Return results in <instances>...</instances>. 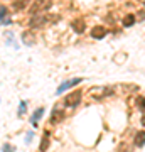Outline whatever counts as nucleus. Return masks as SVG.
<instances>
[{
    "label": "nucleus",
    "instance_id": "obj_6",
    "mask_svg": "<svg viewBox=\"0 0 145 152\" xmlns=\"http://www.w3.org/2000/svg\"><path fill=\"white\" fill-rule=\"evenodd\" d=\"M105 34H106V29L101 27V26H98V27H93L91 37H95V39H103V37H105Z\"/></svg>",
    "mask_w": 145,
    "mask_h": 152
},
{
    "label": "nucleus",
    "instance_id": "obj_17",
    "mask_svg": "<svg viewBox=\"0 0 145 152\" xmlns=\"http://www.w3.org/2000/svg\"><path fill=\"white\" fill-rule=\"evenodd\" d=\"M14 147H9V145H4V152H12Z\"/></svg>",
    "mask_w": 145,
    "mask_h": 152
},
{
    "label": "nucleus",
    "instance_id": "obj_10",
    "mask_svg": "<svg viewBox=\"0 0 145 152\" xmlns=\"http://www.w3.org/2000/svg\"><path fill=\"white\" fill-rule=\"evenodd\" d=\"M12 5L15 7L17 10H20V9H26L27 0H14V4H12Z\"/></svg>",
    "mask_w": 145,
    "mask_h": 152
},
{
    "label": "nucleus",
    "instance_id": "obj_13",
    "mask_svg": "<svg viewBox=\"0 0 145 152\" xmlns=\"http://www.w3.org/2000/svg\"><path fill=\"white\" fill-rule=\"evenodd\" d=\"M42 113H44V108H37V112H36V113L32 115V124H34V125L37 124V120L41 118V117H42Z\"/></svg>",
    "mask_w": 145,
    "mask_h": 152
},
{
    "label": "nucleus",
    "instance_id": "obj_7",
    "mask_svg": "<svg viewBox=\"0 0 145 152\" xmlns=\"http://www.w3.org/2000/svg\"><path fill=\"white\" fill-rule=\"evenodd\" d=\"M73 29H74L78 34H83L85 32V29H86V24L83 19H76L74 22H73Z\"/></svg>",
    "mask_w": 145,
    "mask_h": 152
},
{
    "label": "nucleus",
    "instance_id": "obj_12",
    "mask_svg": "<svg viewBox=\"0 0 145 152\" xmlns=\"http://www.w3.org/2000/svg\"><path fill=\"white\" fill-rule=\"evenodd\" d=\"M133 24H135V17L133 15H127L123 19V26L125 27H130V26H133Z\"/></svg>",
    "mask_w": 145,
    "mask_h": 152
},
{
    "label": "nucleus",
    "instance_id": "obj_4",
    "mask_svg": "<svg viewBox=\"0 0 145 152\" xmlns=\"http://www.w3.org/2000/svg\"><path fill=\"white\" fill-rule=\"evenodd\" d=\"M46 22H47V17L37 15V14H36V15H32V19H31L29 24H31V27H41V26H44Z\"/></svg>",
    "mask_w": 145,
    "mask_h": 152
},
{
    "label": "nucleus",
    "instance_id": "obj_15",
    "mask_svg": "<svg viewBox=\"0 0 145 152\" xmlns=\"http://www.w3.org/2000/svg\"><path fill=\"white\" fill-rule=\"evenodd\" d=\"M26 110H27V105L26 103H20V107H19V115L22 117V115L26 113Z\"/></svg>",
    "mask_w": 145,
    "mask_h": 152
},
{
    "label": "nucleus",
    "instance_id": "obj_8",
    "mask_svg": "<svg viewBox=\"0 0 145 152\" xmlns=\"http://www.w3.org/2000/svg\"><path fill=\"white\" fill-rule=\"evenodd\" d=\"M63 117H64V115L59 112V108H54L52 110V115H51V124H56V122L63 120Z\"/></svg>",
    "mask_w": 145,
    "mask_h": 152
},
{
    "label": "nucleus",
    "instance_id": "obj_11",
    "mask_svg": "<svg viewBox=\"0 0 145 152\" xmlns=\"http://www.w3.org/2000/svg\"><path fill=\"white\" fill-rule=\"evenodd\" d=\"M47 145H49V139H47V134H46V135H44V139H42V142H41L39 151H41V152H46V151H47Z\"/></svg>",
    "mask_w": 145,
    "mask_h": 152
},
{
    "label": "nucleus",
    "instance_id": "obj_14",
    "mask_svg": "<svg viewBox=\"0 0 145 152\" xmlns=\"http://www.w3.org/2000/svg\"><path fill=\"white\" fill-rule=\"evenodd\" d=\"M5 17H7V7L0 5V22H2V19H5Z\"/></svg>",
    "mask_w": 145,
    "mask_h": 152
},
{
    "label": "nucleus",
    "instance_id": "obj_1",
    "mask_svg": "<svg viewBox=\"0 0 145 152\" xmlns=\"http://www.w3.org/2000/svg\"><path fill=\"white\" fill-rule=\"evenodd\" d=\"M79 102H81V91H74V93H71L69 96L64 98V105L66 107H76Z\"/></svg>",
    "mask_w": 145,
    "mask_h": 152
},
{
    "label": "nucleus",
    "instance_id": "obj_5",
    "mask_svg": "<svg viewBox=\"0 0 145 152\" xmlns=\"http://www.w3.org/2000/svg\"><path fill=\"white\" fill-rule=\"evenodd\" d=\"M22 42L26 44V46H34L36 44V36H34V32H31V31L22 32Z\"/></svg>",
    "mask_w": 145,
    "mask_h": 152
},
{
    "label": "nucleus",
    "instance_id": "obj_3",
    "mask_svg": "<svg viewBox=\"0 0 145 152\" xmlns=\"http://www.w3.org/2000/svg\"><path fill=\"white\" fill-rule=\"evenodd\" d=\"M51 7V0H36L32 7V14H37V12L44 10V9H49Z\"/></svg>",
    "mask_w": 145,
    "mask_h": 152
},
{
    "label": "nucleus",
    "instance_id": "obj_16",
    "mask_svg": "<svg viewBox=\"0 0 145 152\" xmlns=\"http://www.w3.org/2000/svg\"><path fill=\"white\" fill-rule=\"evenodd\" d=\"M138 107L140 108H145V98H138Z\"/></svg>",
    "mask_w": 145,
    "mask_h": 152
},
{
    "label": "nucleus",
    "instance_id": "obj_9",
    "mask_svg": "<svg viewBox=\"0 0 145 152\" xmlns=\"http://www.w3.org/2000/svg\"><path fill=\"white\" fill-rule=\"evenodd\" d=\"M135 144H137L138 147H142V145L145 144V132H144V130L138 132V134L135 135Z\"/></svg>",
    "mask_w": 145,
    "mask_h": 152
},
{
    "label": "nucleus",
    "instance_id": "obj_2",
    "mask_svg": "<svg viewBox=\"0 0 145 152\" xmlns=\"http://www.w3.org/2000/svg\"><path fill=\"white\" fill-rule=\"evenodd\" d=\"M83 81L81 78H74V80H69V81H64L63 85H61L59 88H58V95H61L63 91H66V90H69V88L76 86V85H79V83Z\"/></svg>",
    "mask_w": 145,
    "mask_h": 152
}]
</instances>
